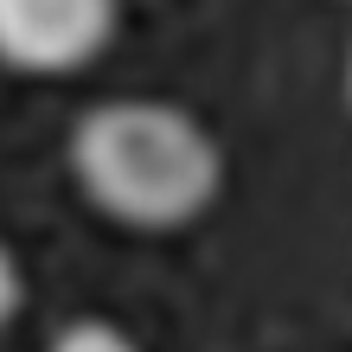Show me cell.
<instances>
[{
	"label": "cell",
	"instance_id": "6da1fadb",
	"mask_svg": "<svg viewBox=\"0 0 352 352\" xmlns=\"http://www.w3.org/2000/svg\"><path fill=\"white\" fill-rule=\"evenodd\" d=\"M71 173L102 218L129 231H179L205 218L224 186V154L212 129L160 96H109L77 116Z\"/></svg>",
	"mask_w": 352,
	"mask_h": 352
},
{
	"label": "cell",
	"instance_id": "7a4b0ae2",
	"mask_svg": "<svg viewBox=\"0 0 352 352\" xmlns=\"http://www.w3.org/2000/svg\"><path fill=\"white\" fill-rule=\"evenodd\" d=\"M122 0H0V65L19 77H71L102 58Z\"/></svg>",
	"mask_w": 352,
	"mask_h": 352
},
{
	"label": "cell",
	"instance_id": "3957f363",
	"mask_svg": "<svg viewBox=\"0 0 352 352\" xmlns=\"http://www.w3.org/2000/svg\"><path fill=\"white\" fill-rule=\"evenodd\" d=\"M45 352H141V346L122 333V327H109V320H71Z\"/></svg>",
	"mask_w": 352,
	"mask_h": 352
},
{
	"label": "cell",
	"instance_id": "277c9868",
	"mask_svg": "<svg viewBox=\"0 0 352 352\" xmlns=\"http://www.w3.org/2000/svg\"><path fill=\"white\" fill-rule=\"evenodd\" d=\"M19 295H26V288H19V263H13L7 243H0V327L19 314Z\"/></svg>",
	"mask_w": 352,
	"mask_h": 352
},
{
	"label": "cell",
	"instance_id": "5b68a950",
	"mask_svg": "<svg viewBox=\"0 0 352 352\" xmlns=\"http://www.w3.org/2000/svg\"><path fill=\"white\" fill-rule=\"evenodd\" d=\"M346 102H352V45H346Z\"/></svg>",
	"mask_w": 352,
	"mask_h": 352
}]
</instances>
